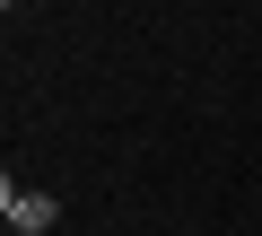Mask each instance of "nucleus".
<instances>
[{"mask_svg": "<svg viewBox=\"0 0 262 236\" xmlns=\"http://www.w3.org/2000/svg\"><path fill=\"white\" fill-rule=\"evenodd\" d=\"M9 236H18V227H9Z\"/></svg>", "mask_w": 262, "mask_h": 236, "instance_id": "obj_2", "label": "nucleus"}, {"mask_svg": "<svg viewBox=\"0 0 262 236\" xmlns=\"http://www.w3.org/2000/svg\"><path fill=\"white\" fill-rule=\"evenodd\" d=\"M0 210H9V227H18V236H44V227L61 219V201H53V192H18V184L0 192Z\"/></svg>", "mask_w": 262, "mask_h": 236, "instance_id": "obj_1", "label": "nucleus"}]
</instances>
